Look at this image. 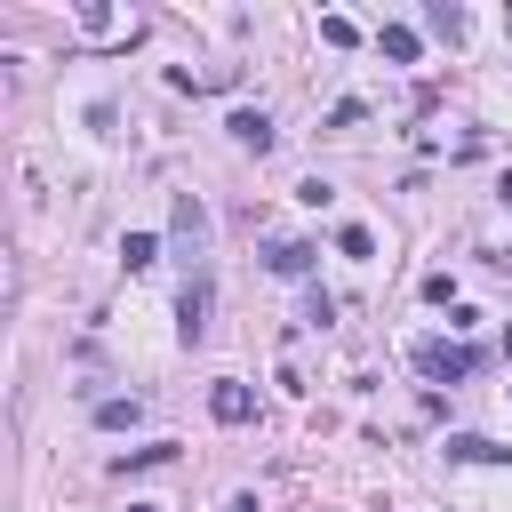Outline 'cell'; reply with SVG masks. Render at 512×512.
I'll return each instance as SVG.
<instances>
[{
    "label": "cell",
    "instance_id": "obj_1",
    "mask_svg": "<svg viewBox=\"0 0 512 512\" xmlns=\"http://www.w3.org/2000/svg\"><path fill=\"white\" fill-rule=\"evenodd\" d=\"M416 368L440 376V384H456V376H472V352L464 344H416Z\"/></svg>",
    "mask_w": 512,
    "mask_h": 512
},
{
    "label": "cell",
    "instance_id": "obj_2",
    "mask_svg": "<svg viewBox=\"0 0 512 512\" xmlns=\"http://www.w3.org/2000/svg\"><path fill=\"white\" fill-rule=\"evenodd\" d=\"M176 312H184V320H176V328H184V344H200V336H208V272H192V280H184V304H176Z\"/></svg>",
    "mask_w": 512,
    "mask_h": 512
},
{
    "label": "cell",
    "instance_id": "obj_3",
    "mask_svg": "<svg viewBox=\"0 0 512 512\" xmlns=\"http://www.w3.org/2000/svg\"><path fill=\"white\" fill-rule=\"evenodd\" d=\"M208 416H216V424H248V416H256V392H248V384H216V392H208Z\"/></svg>",
    "mask_w": 512,
    "mask_h": 512
},
{
    "label": "cell",
    "instance_id": "obj_4",
    "mask_svg": "<svg viewBox=\"0 0 512 512\" xmlns=\"http://www.w3.org/2000/svg\"><path fill=\"white\" fill-rule=\"evenodd\" d=\"M272 272H280V280H304V272H312V248H304V240H272Z\"/></svg>",
    "mask_w": 512,
    "mask_h": 512
},
{
    "label": "cell",
    "instance_id": "obj_5",
    "mask_svg": "<svg viewBox=\"0 0 512 512\" xmlns=\"http://www.w3.org/2000/svg\"><path fill=\"white\" fill-rule=\"evenodd\" d=\"M232 136H240L248 152H272V120H264V112H232Z\"/></svg>",
    "mask_w": 512,
    "mask_h": 512
},
{
    "label": "cell",
    "instance_id": "obj_6",
    "mask_svg": "<svg viewBox=\"0 0 512 512\" xmlns=\"http://www.w3.org/2000/svg\"><path fill=\"white\" fill-rule=\"evenodd\" d=\"M376 48H384L392 64H416V32H408V24H384V32H376Z\"/></svg>",
    "mask_w": 512,
    "mask_h": 512
},
{
    "label": "cell",
    "instance_id": "obj_7",
    "mask_svg": "<svg viewBox=\"0 0 512 512\" xmlns=\"http://www.w3.org/2000/svg\"><path fill=\"white\" fill-rule=\"evenodd\" d=\"M424 24H432L440 40H464V8H448V0H432V8H424Z\"/></svg>",
    "mask_w": 512,
    "mask_h": 512
},
{
    "label": "cell",
    "instance_id": "obj_8",
    "mask_svg": "<svg viewBox=\"0 0 512 512\" xmlns=\"http://www.w3.org/2000/svg\"><path fill=\"white\" fill-rule=\"evenodd\" d=\"M336 248H344L352 264H368V256H376V232H368V224H344V232H336Z\"/></svg>",
    "mask_w": 512,
    "mask_h": 512
},
{
    "label": "cell",
    "instance_id": "obj_9",
    "mask_svg": "<svg viewBox=\"0 0 512 512\" xmlns=\"http://www.w3.org/2000/svg\"><path fill=\"white\" fill-rule=\"evenodd\" d=\"M448 456H464V464H480V456H512V448H496V440H480V432H456V440H448Z\"/></svg>",
    "mask_w": 512,
    "mask_h": 512
},
{
    "label": "cell",
    "instance_id": "obj_10",
    "mask_svg": "<svg viewBox=\"0 0 512 512\" xmlns=\"http://www.w3.org/2000/svg\"><path fill=\"white\" fill-rule=\"evenodd\" d=\"M120 256H128V264H136V272H144V264H152V256H160V240H152V232H128V240H120Z\"/></svg>",
    "mask_w": 512,
    "mask_h": 512
},
{
    "label": "cell",
    "instance_id": "obj_11",
    "mask_svg": "<svg viewBox=\"0 0 512 512\" xmlns=\"http://www.w3.org/2000/svg\"><path fill=\"white\" fill-rule=\"evenodd\" d=\"M96 424H104V432H120V424H136V400H96Z\"/></svg>",
    "mask_w": 512,
    "mask_h": 512
},
{
    "label": "cell",
    "instance_id": "obj_12",
    "mask_svg": "<svg viewBox=\"0 0 512 512\" xmlns=\"http://www.w3.org/2000/svg\"><path fill=\"white\" fill-rule=\"evenodd\" d=\"M320 40H328V48H352L360 32H352V16H320Z\"/></svg>",
    "mask_w": 512,
    "mask_h": 512
},
{
    "label": "cell",
    "instance_id": "obj_13",
    "mask_svg": "<svg viewBox=\"0 0 512 512\" xmlns=\"http://www.w3.org/2000/svg\"><path fill=\"white\" fill-rule=\"evenodd\" d=\"M304 320H312V328H328V320H336V296H320V288H312V296H304Z\"/></svg>",
    "mask_w": 512,
    "mask_h": 512
},
{
    "label": "cell",
    "instance_id": "obj_14",
    "mask_svg": "<svg viewBox=\"0 0 512 512\" xmlns=\"http://www.w3.org/2000/svg\"><path fill=\"white\" fill-rule=\"evenodd\" d=\"M176 448H136V456H120V472H152V464H168Z\"/></svg>",
    "mask_w": 512,
    "mask_h": 512
},
{
    "label": "cell",
    "instance_id": "obj_15",
    "mask_svg": "<svg viewBox=\"0 0 512 512\" xmlns=\"http://www.w3.org/2000/svg\"><path fill=\"white\" fill-rule=\"evenodd\" d=\"M496 200H504V208H512V176H504V184H496Z\"/></svg>",
    "mask_w": 512,
    "mask_h": 512
},
{
    "label": "cell",
    "instance_id": "obj_16",
    "mask_svg": "<svg viewBox=\"0 0 512 512\" xmlns=\"http://www.w3.org/2000/svg\"><path fill=\"white\" fill-rule=\"evenodd\" d=\"M128 512H152V504H128Z\"/></svg>",
    "mask_w": 512,
    "mask_h": 512
}]
</instances>
